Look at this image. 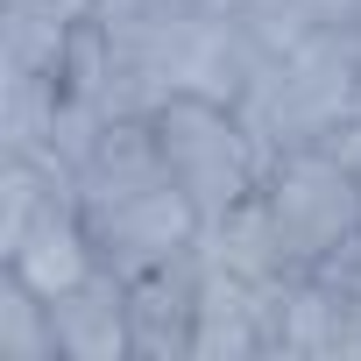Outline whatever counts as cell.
Wrapping results in <instances>:
<instances>
[{"label": "cell", "mask_w": 361, "mask_h": 361, "mask_svg": "<svg viewBox=\"0 0 361 361\" xmlns=\"http://www.w3.org/2000/svg\"><path fill=\"white\" fill-rule=\"evenodd\" d=\"M149 128H156V149H163L170 177L199 199L206 220H220L227 206L255 199V192H262V177H269V163H276V156L255 142V128L241 121L234 99L170 92V99L149 114Z\"/></svg>", "instance_id": "1"}, {"label": "cell", "mask_w": 361, "mask_h": 361, "mask_svg": "<svg viewBox=\"0 0 361 361\" xmlns=\"http://www.w3.org/2000/svg\"><path fill=\"white\" fill-rule=\"evenodd\" d=\"M50 326H57V354H71V361L135 354V312H128V283L114 269H99L92 283L64 290L50 305Z\"/></svg>", "instance_id": "5"}, {"label": "cell", "mask_w": 361, "mask_h": 361, "mask_svg": "<svg viewBox=\"0 0 361 361\" xmlns=\"http://www.w3.org/2000/svg\"><path fill=\"white\" fill-rule=\"evenodd\" d=\"M85 227H92V241H99V262H106L121 283H135V276H149V269H163V262H185V255L199 248V234H206V213H199V199L177 185V177H163V185H149V192H135V199L92 206Z\"/></svg>", "instance_id": "3"}, {"label": "cell", "mask_w": 361, "mask_h": 361, "mask_svg": "<svg viewBox=\"0 0 361 361\" xmlns=\"http://www.w3.org/2000/svg\"><path fill=\"white\" fill-rule=\"evenodd\" d=\"M99 269H106V262H99V241H92L78 199H50V206L29 220V234L8 248V276H22L43 305H57L64 290L92 283Z\"/></svg>", "instance_id": "4"}, {"label": "cell", "mask_w": 361, "mask_h": 361, "mask_svg": "<svg viewBox=\"0 0 361 361\" xmlns=\"http://www.w3.org/2000/svg\"><path fill=\"white\" fill-rule=\"evenodd\" d=\"M262 199L298 255V269H326L340 255L361 248V177L326 149V142H298L269 163Z\"/></svg>", "instance_id": "2"}, {"label": "cell", "mask_w": 361, "mask_h": 361, "mask_svg": "<svg viewBox=\"0 0 361 361\" xmlns=\"http://www.w3.org/2000/svg\"><path fill=\"white\" fill-rule=\"evenodd\" d=\"M50 8H57V15H71V22H85V15L99 8V0H50Z\"/></svg>", "instance_id": "6"}]
</instances>
